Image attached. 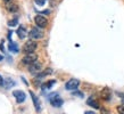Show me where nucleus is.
<instances>
[{"mask_svg": "<svg viewBox=\"0 0 124 114\" xmlns=\"http://www.w3.org/2000/svg\"><path fill=\"white\" fill-rule=\"evenodd\" d=\"M49 102L54 107H60L64 104V100L60 98V96L58 94H56V92H54V94L49 96Z\"/></svg>", "mask_w": 124, "mask_h": 114, "instance_id": "obj_1", "label": "nucleus"}, {"mask_svg": "<svg viewBox=\"0 0 124 114\" xmlns=\"http://www.w3.org/2000/svg\"><path fill=\"white\" fill-rule=\"evenodd\" d=\"M37 47H38V45L34 41L30 40V41H27L24 43L22 50H23V53H25V54H31V53H34V51H35Z\"/></svg>", "mask_w": 124, "mask_h": 114, "instance_id": "obj_2", "label": "nucleus"}, {"mask_svg": "<svg viewBox=\"0 0 124 114\" xmlns=\"http://www.w3.org/2000/svg\"><path fill=\"white\" fill-rule=\"evenodd\" d=\"M37 61H38V56H37V54H34V53L26 54V55L22 58V63L24 65H31Z\"/></svg>", "mask_w": 124, "mask_h": 114, "instance_id": "obj_3", "label": "nucleus"}, {"mask_svg": "<svg viewBox=\"0 0 124 114\" xmlns=\"http://www.w3.org/2000/svg\"><path fill=\"white\" fill-rule=\"evenodd\" d=\"M29 37L31 39H34V40H38V39H41L43 37V32H42L40 29L38 27H33L31 29V31L29 32Z\"/></svg>", "mask_w": 124, "mask_h": 114, "instance_id": "obj_4", "label": "nucleus"}, {"mask_svg": "<svg viewBox=\"0 0 124 114\" xmlns=\"http://www.w3.org/2000/svg\"><path fill=\"white\" fill-rule=\"evenodd\" d=\"M34 22H35V24L38 25V27H41V29H43V27H46L47 25H48V21H47V18L42 15H37L35 16V17H34Z\"/></svg>", "mask_w": 124, "mask_h": 114, "instance_id": "obj_5", "label": "nucleus"}, {"mask_svg": "<svg viewBox=\"0 0 124 114\" xmlns=\"http://www.w3.org/2000/svg\"><path fill=\"white\" fill-rule=\"evenodd\" d=\"M80 86V81L78 79H71L68 80L66 84H65V88L67 89V90H75L78 89V87Z\"/></svg>", "mask_w": 124, "mask_h": 114, "instance_id": "obj_6", "label": "nucleus"}, {"mask_svg": "<svg viewBox=\"0 0 124 114\" xmlns=\"http://www.w3.org/2000/svg\"><path fill=\"white\" fill-rule=\"evenodd\" d=\"M42 68V65L40 62H34L33 64L29 65V70H30V73H32V74H38V73H40V71H41Z\"/></svg>", "mask_w": 124, "mask_h": 114, "instance_id": "obj_7", "label": "nucleus"}, {"mask_svg": "<svg viewBox=\"0 0 124 114\" xmlns=\"http://www.w3.org/2000/svg\"><path fill=\"white\" fill-rule=\"evenodd\" d=\"M13 96L16 98V100H17V103H23L25 99H26V95H25V92L22 90H14L13 91Z\"/></svg>", "mask_w": 124, "mask_h": 114, "instance_id": "obj_8", "label": "nucleus"}, {"mask_svg": "<svg viewBox=\"0 0 124 114\" xmlns=\"http://www.w3.org/2000/svg\"><path fill=\"white\" fill-rule=\"evenodd\" d=\"M100 97H101L102 100H106V102H108L110 97H112V90L109 89L108 87H105L100 91Z\"/></svg>", "mask_w": 124, "mask_h": 114, "instance_id": "obj_9", "label": "nucleus"}, {"mask_svg": "<svg viewBox=\"0 0 124 114\" xmlns=\"http://www.w3.org/2000/svg\"><path fill=\"white\" fill-rule=\"evenodd\" d=\"M86 104H88L89 106L96 108V110H99V108H100L99 103H98V100L94 98V97H90V98H88V100H86Z\"/></svg>", "mask_w": 124, "mask_h": 114, "instance_id": "obj_10", "label": "nucleus"}, {"mask_svg": "<svg viewBox=\"0 0 124 114\" xmlns=\"http://www.w3.org/2000/svg\"><path fill=\"white\" fill-rule=\"evenodd\" d=\"M30 95H31V97H32V100H33V103H34V107H35L37 112H40V111H41V104H40V100H39L38 97L34 95L32 91H30Z\"/></svg>", "mask_w": 124, "mask_h": 114, "instance_id": "obj_11", "label": "nucleus"}, {"mask_svg": "<svg viewBox=\"0 0 124 114\" xmlns=\"http://www.w3.org/2000/svg\"><path fill=\"white\" fill-rule=\"evenodd\" d=\"M5 7L7 9L8 11H10V13H16V11L18 10V6L14 2H10V1H8L7 4L5 5Z\"/></svg>", "mask_w": 124, "mask_h": 114, "instance_id": "obj_12", "label": "nucleus"}, {"mask_svg": "<svg viewBox=\"0 0 124 114\" xmlns=\"http://www.w3.org/2000/svg\"><path fill=\"white\" fill-rule=\"evenodd\" d=\"M56 83V80H50V81H47L46 83L41 84V88H42V90L46 91V90H48V89H50V88L53 87L54 84Z\"/></svg>", "mask_w": 124, "mask_h": 114, "instance_id": "obj_13", "label": "nucleus"}, {"mask_svg": "<svg viewBox=\"0 0 124 114\" xmlns=\"http://www.w3.org/2000/svg\"><path fill=\"white\" fill-rule=\"evenodd\" d=\"M17 35H18L19 39H24L25 37L27 35V32H26V29L24 26H19L18 30H17Z\"/></svg>", "mask_w": 124, "mask_h": 114, "instance_id": "obj_14", "label": "nucleus"}, {"mask_svg": "<svg viewBox=\"0 0 124 114\" xmlns=\"http://www.w3.org/2000/svg\"><path fill=\"white\" fill-rule=\"evenodd\" d=\"M8 48H9V50H10L11 53H18L19 51V48H18V46H17V43H15V42H13V41L9 42Z\"/></svg>", "mask_w": 124, "mask_h": 114, "instance_id": "obj_15", "label": "nucleus"}, {"mask_svg": "<svg viewBox=\"0 0 124 114\" xmlns=\"http://www.w3.org/2000/svg\"><path fill=\"white\" fill-rule=\"evenodd\" d=\"M14 86H15V81H13L11 79H6L4 81V87L6 89H9V88L14 87Z\"/></svg>", "mask_w": 124, "mask_h": 114, "instance_id": "obj_16", "label": "nucleus"}, {"mask_svg": "<svg viewBox=\"0 0 124 114\" xmlns=\"http://www.w3.org/2000/svg\"><path fill=\"white\" fill-rule=\"evenodd\" d=\"M53 73V70L51 68H47V70H45V72H42V73H39V75H38V78H43V76H46V75H48V74H51Z\"/></svg>", "mask_w": 124, "mask_h": 114, "instance_id": "obj_17", "label": "nucleus"}, {"mask_svg": "<svg viewBox=\"0 0 124 114\" xmlns=\"http://www.w3.org/2000/svg\"><path fill=\"white\" fill-rule=\"evenodd\" d=\"M17 24H18V19H17V17H15L14 19H11V21L8 22V25H9V26H16Z\"/></svg>", "mask_w": 124, "mask_h": 114, "instance_id": "obj_18", "label": "nucleus"}, {"mask_svg": "<svg viewBox=\"0 0 124 114\" xmlns=\"http://www.w3.org/2000/svg\"><path fill=\"white\" fill-rule=\"evenodd\" d=\"M117 112H118V114H124V104H122V105H118V106L116 107Z\"/></svg>", "mask_w": 124, "mask_h": 114, "instance_id": "obj_19", "label": "nucleus"}, {"mask_svg": "<svg viewBox=\"0 0 124 114\" xmlns=\"http://www.w3.org/2000/svg\"><path fill=\"white\" fill-rule=\"evenodd\" d=\"M47 1H48V0H34V2L38 5V6H43Z\"/></svg>", "mask_w": 124, "mask_h": 114, "instance_id": "obj_20", "label": "nucleus"}, {"mask_svg": "<svg viewBox=\"0 0 124 114\" xmlns=\"http://www.w3.org/2000/svg\"><path fill=\"white\" fill-rule=\"evenodd\" d=\"M100 114H110V112H109L107 108H101V111H100Z\"/></svg>", "mask_w": 124, "mask_h": 114, "instance_id": "obj_21", "label": "nucleus"}, {"mask_svg": "<svg viewBox=\"0 0 124 114\" xmlns=\"http://www.w3.org/2000/svg\"><path fill=\"white\" fill-rule=\"evenodd\" d=\"M73 95H74V96H79V97H83V94H82V92H78V91L73 92Z\"/></svg>", "mask_w": 124, "mask_h": 114, "instance_id": "obj_22", "label": "nucleus"}, {"mask_svg": "<svg viewBox=\"0 0 124 114\" xmlns=\"http://www.w3.org/2000/svg\"><path fill=\"white\" fill-rule=\"evenodd\" d=\"M4 81H5L4 78H2V76L0 75V86H2V84H4Z\"/></svg>", "mask_w": 124, "mask_h": 114, "instance_id": "obj_23", "label": "nucleus"}, {"mask_svg": "<svg viewBox=\"0 0 124 114\" xmlns=\"http://www.w3.org/2000/svg\"><path fill=\"white\" fill-rule=\"evenodd\" d=\"M84 114H96V113H94V112H92V111H86Z\"/></svg>", "mask_w": 124, "mask_h": 114, "instance_id": "obj_24", "label": "nucleus"}, {"mask_svg": "<svg viewBox=\"0 0 124 114\" xmlns=\"http://www.w3.org/2000/svg\"><path fill=\"white\" fill-rule=\"evenodd\" d=\"M42 14H47V15H48V14H50V10H43V11H41Z\"/></svg>", "mask_w": 124, "mask_h": 114, "instance_id": "obj_25", "label": "nucleus"}, {"mask_svg": "<svg viewBox=\"0 0 124 114\" xmlns=\"http://www.w3.org/2000/svg\"><path fill=\"white\" fill-rule=\"evenodd\" d=\"M0 49L4 50V45H2V42H0Z\"/></svg>", "mask_w": 124, "mask_h": 114, "instance_id": "obj_26", "label": "nucleus"}, {"mask_svg": "<svg viewBox=\"0 0 124 114\" xmlns=\"http://www.w3.org/2000/svg\"><path fill=\"white\" fill-rule=\"evenodd\" d=\"M2 58H4V56H2V55H1V54H0V62L2 61Z\"/></svg>", "mask_w": 124, "mask_h": 114, "instance_id": "obj_27", "label": "nucleus"}, {"mask_svg": "<svg viewBox=\"0 0 124 114\" xmlns=\"http://www.w3.org/2000/svg\"><path fill=\"white\" fill-rule=\"evenodd\" d=\"M4 1H6V2H8V1H10V0H4Z\"/></svg>", "mask_w": 124, "mask_h": 114, "instance_id": "obj_28", "label": "nucleus"}, {"mask_svg": "<svg viewBox=\"0 0 124 114\" xmlns=\"http://www.w3.org/2000/svg\"><path fill=\"white\" fill-rule=\"evenodd\" d=\"M122 102H123V104H124V98H123V100H122Z\"/></svg>", "mask_w": 124, "mask_h": 114, "instance_id": "obj_29", "label": "nucleus"}]
</instances>
